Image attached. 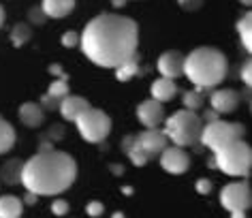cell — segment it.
<instances>
[{
    "label": "cell",
    "mask_w": 252,
    "mask_h": 218,
    "mask_svg": "<svg viewBox=\"0 0 252 218\" xmlns=\"http://www.w3.org/2000/svg\"><path fill=\"white\" fill-rule=\"evenodd\" d=\"M62 137H64V126H62V124H54V126H49L45 139L54 143V141H60Z\"/></svg>",
    "instance_id": "obj_28"
},
{
    "label": "cell",
    "mask_w": 252,
    "mask_h": 218,
    "mask_svg": "<svg viewBox=\"0 0 252 218\" xmlns=\"http://www.w3.org/2000/svg\"><path fill=\"white\" fill-rule=\"evenodd\" d=\"M22 160L20 158H9L7 163L2 165V171H0V178H2L4 184L13 186V184H20L22 180Z\"/></svg>",
    "instance_id": "obj_19"
},
{
    "label": "cell",
    "mask_w": 252,
    "mask_h": 218,
    "mask_svg": "<svg viewBox=\"0 0 252 218\" xmlns=\"http://www.w3.org/2000/svg\"><path fill=\"white\" fill-rule=\"evenodd\" d=\"M24 212V201L13 195L0 197V218H20Z\"/></svg>",
    "instance_id": "obj_18"
},
{
    "label": "cell",
    "mask_w": 252,
    "mask_h": 218,
    "mask_svg": "<svg viewBox=\"0 0 252 218\" xmlns=\"http://www.w3.org/2000/svg\"><path fill=\"white\" fill-rule=\"evenodd\" d=\"M137 118H139V122L146 128H156L165 120V107H162V103L154 101V98H148V101H143L137 107Z\"/></svg>",
    "instance_id": "obj_11"
},
{
    "label": "cell",
    "mask_w": 252,
    "mask_h": 218,
    "mask_svg": "<svg viewBox=\"0 0 252 218\" xmlns=\"http://www.w3.org/2000/svg\"><path fill=\"white\" fill-rule=\"evenodd\" d=\"M150 92H152V98L158 103H167L171 101V98L178 94V86H175L173 79L169 77H158L156 82L152 84V88H150Z\"/></svg>",
    "instance_id": "obj_16"
},
{
    "label": "cell",
    "mask_w": 252,
    "mask_h": 218,
    "mask_svg": "<svg viewBox=\"0 0 252 218\" xmlns=\"http://www.w3.org/2000/svg\"><path fill=\"white\" fill-rule=\"evenodd\" d=\"M246 133V128L239 122H224V120H214L203 124V130H201L199 141L203 143L205 148H210L212 152L220 150L226 143L242 139Z\"/></svg>",
    "instance_id": "obj_6"
},
{
    "label": "cell",
    "mask_w": 252,
    "mask_h": 218,
    "mask_svg": "<svg viewBox=\"0 0 252 218\" xmlns=\"http://www.w3.org/2000/svg\"><path fill=\"white\" fill-rule=\"evenodd\" d=\"M226 71H229V62L216 47H197L184 56V75L201 90L222 84Z\"/></svg>",
    "instance_id": "obj_3"
},
{
    "label": "cell",
    "mask_w": 252,
    "mask_h": 218,
    "mask_svg": "<svg viewBox=\"0 0 252 218\" xmlns=\"http://www.w3.org/2000/svg\"><path fill=\"white\" fill-rule=\"evenodd\" d=\"M122 192H124V195H133V188H130V186H124Z\"/></svg>",
    "instance_id": "obj_43"
},
{
    "label": "cell",
    "mask_w": 252,
    "mask_h": 218,
    "mask_svg": "<svg viewBox=\"0 0 252 218\" xmlns=\"http://www.w3.org/2000/svg\"><path fill=\"white\" fill-rule=\"evenodd\" d=\"M178 4L184 11H199L201 4H203V0H178Z\"/></svg>",
    "instance_id": "obj_33"
},
{
    "label": "cell",
    "mask_w": 252,
    "mask_h": 218,
    "mask_svg": "<svg viewBox=\"0 0 252 218\" xmlns=\"http://www.w3.org/2000/svg\"><path fill=\"white\" fill-rule=\"evenodd\" d=\"M197 192L199 195H210L212 192V182L207 178H201V180H197Z\"/></svg>",
    "instance_id": "obj_35"
},
{
    "label": "cell",
    "mask_w": 252,
    "mask_h": 218,
    "mask_svg": "<svg viewBox=\"0 0 252 218\" xmlns=\"http://www.w3.org/2000/svg\"><path fill=\"white\" fill-rule=\"evenodd\" d=\"M41 9L47 17H64L75 9V0H43Z\"/></svg>",
    "instance_id": "obj_17"
},
{
    "label": "cell",
    "mask_w": 252,
    "mask_h": 218,
    "mask_svg": "<svg viewBox=\"0 0 252 218\" xmlns=\"http://www.w3.org/2000/svg\"><path fill=\"white\" fill-rule=\"evenodd\" d=\"M158 156H160V167L165 171L173 173V176L184 173L188 169V165H190V158H188L186 150L184 148H180V146H167Z\"/></svg>",
    "instance_id": "obj_10"
},
{
    "label": "cell",
    "mask_w": 252,
    "mask_h": 218,
    "mask_svg": "<svg viewBox=\"0 0 252 218\" xmlns=\"http://www.w3.org/2000/svg\"><path fill=\"white\" fill-rule=\"evenodd\" d=\"M45 20H47V15L43 13V9L39 7H32L28 11V22H32V24H36V26H43V24H45Z\"/></svg>",
    "instance_id": "obj_27"
},
{
    "label": "cell",
    "mask_w": 252,
    "mask_h": 218,
    "mask_svg": "<svg viewBox=\"0 0 252 218\" xmlns=\"http://www.w3.org/2000/svg\"><path fill=\"white\" fill-rule=\"evenodd\" d=\"M86 212H88V216H94V218H96V216H100V214L105 212V205L100 203V201H90V203L86 205Z\"/></svg>",
    "instance_id": "obj_31"
},
{
    "label": "cell",
    "mask_w": 252,
    "mask_h": 218,
    "mask_svg": "<svg viewBox=\"0 0 252 218\" xmlns=\"http://www.w3.org/2000/svg\"><path fill=\"white\" fill-rule=\"evenodd\" d=\"M242 79H244V84L250 88L252 86V62L250 60H246L244 66H242Z\"/></svg>",
    "instance_id": "obj_32"
},
{
    "label": "cell",
    "mask_w": 252,
    "mask_h": 218,
    "mask_svg": "<svg viewBox=\"0 0 252 218\" xmlns=\"http://www.w3.org/2000/svg\"><path fill=\"white\" fill-rule=\"evenodd\" d=\"M158 71L162 77H169V79L184 75V54L178 52V49H169V52L160 54Z\"/></svg>",
    "instance_id": "obj_12"
},
{
    "label": "cell",
    "mask_w": 252,
    "mask_h": 218,
    "mask_svg": "<svg viewBox=\"0 0 252 218\" xmlns=\"http://www.w3.org/2000/svg\"><path fill=\"white\" fill-rule=\"evenodd\" d=\"M218 116L220 114H216V111L212 109V111H205V116L201 118V120H203V122H214V120H218Z\"/></svg>",
    "instance_id": "obj_37"
},
{
    "label": "cell",
    "mask_w": 252,
    "mask_h": 218,
    "mask_svg": "<svg viewBox=\"0 0 252 218\" xmlns=\"http://www.w3.org/2000/svg\"><path fill=\"white\" fill-rule=\"evenodd\" d=\"M203 94H201V88L197 90H186L184 92V107L186 109H190V111H197L203 107Z\"/></svg>",
    "instance_id": "obj_24"
},
{
    "label": "cell",
    "mask_w": 252,
    "mask_h": 218,
    "mask_svg": "<svg viewBox=\"0 0 252 218\" xmlns=\"http://www.w3.org/2000/svg\"><path fill=\"white\" fill-rule=\"evenodd\" d=\"M32 36V30H30L28 24H15L13 30H11V43H13V47H22L26 45L28 39Z\"/></svg>",
    "instance_id": "obj_23"
},
{
    "label": "cell",
    "mask_w": 252,
    "mask_h": 218,
    "mask_svg": "<svg viewBox=\"0 0 252 218\" xmlns=\"http://www.w3.org/2000/svg\"><path fill=\"white\" fill-rule=\"evenodd\" d=\"M77 178V163L71 154L60 150H39L22 165V180L26 190L34 195H58L64 192Z\"/></svg>",
    "instance_id": "obj_2"
},
{
    "label": "cell",
    "mask_w": 252,
    "mask_h": 218,
    "mask_svg": "<svg viewBox=\"0 0 252 218\" xmlns=\"http://www.w3.org/2000/svg\"><path fill=\"white\" fill-rule=\"evenodd\" d=\"M49 73H52V75H56V77H64V79H66V73L62 71L60 64H52V66H49Z\"/></svg>",
    "instance_id": "obj_36"
},
{
    "label": "cell",
    "mask_w": 252,
    "mask_h": 218,
    "mask_svg": "<svg viewBox=\"0 0 252 218\" xmlns=\"http://www.w3.org/2000/svg\"><path fill=\"white\" fill-rule=\"evenodd\" d=\"M135 75H139V64H137V56L130 60L122 62L120 66H116V79L118 82H128V79H133Z\"/></svg>",
    "instance_id": "obj_22"
},
{
    "label": "cell",
    "mask_w": 252,
    "mask_h": 218,
    "mask_svg": "<svg viewBox=\"0 0 252 218\" xmlns=\"http://www.w3.org/2000/svg\"><path fill=\"white\" fill-rule=\"evenodd\" d=\"M2 24H4V9H2V4H0V28H2Z\"/></svg>",
    "instance_id": "obj_42"
},
{
    "label": "cell",
    "mask_w": 252,
    "mask_h": 218,
    "mask_svg": "<svg viewBox=\"0 0 252 218\" xmlns=\"http://www.w3.org/2000/svg\"><path fill=\"white\" fill-rule=\"evenodd\" d=\"M165 122V135L169 141H173V146L188 148L197 146L201 130H203V120L197 111L190 109H180L173 116H169Z\"/></svg>",
    "instance_id": "obj_4"
},
{
    "label": "cell",
    "mask_w": 252,
    "mask_h": 218,
    "mask_svg": "<svg viewBox=\"0 0 252 218\" xmlns=\"http://www.w3.org/2000/svg\"><path fill=\"white\" fill-rule=\"evenodd\" d=\"M88 107H90V103H88L84 96H75V94H66L58 105L62 118H64V120H71V122L77 120Z\"/></svg>",
    "instance_id": "obj_14"
},
{
    "label": "cell",
    "mask_w": 252,
    "mask_h": 218,
    "mask_svg": "<svg viewBox=\"0 0 252 218\" xmlns=\"http://www.w3.org/2000/svg\"><path fill=\"white\" fill-rule=\"evenodd\" d=\"M81 49L96 66L116 68L137 56L139 28L126 15L100 13L86 24L79 36Z\"/></svg>",
    "instance_id": "obj_1"
},
{
    "label": "cell",
    "mask_w": 252,
    "mask_h": 218,
    "mask_svg": "<svg viewBox=\"0 0 252 218\" xmlns=\"http://www.w3.org/2000/svg\"><path fill=\"white\" fill-rule=\"evenodd\" d=\"M75 124H77L79 135L90 143H100L111 133V118L107 116L105 111L94 109V107H88L84 114L75 120Z\"/></svg>",
    "instance_id": "obj_7"
},
{
    "label": "cell",
    "mask_w": 252,
    "mask_h": 218,
    "mask_svg": "<svg viewBox=\"0 0 252 218\" xmlns=\"http://www.w3.org/2000/svg\"><path fill=\"white\" fill-rule=\"evenodd\" d=\"M47 94L54 96V98H58V101H62V98L68 94V84H66V79H64V77H58L56 82H52V86L47 88Z\"/></svg>",
    "instance_id": "obj_25"
},
{
    "label": "cell",
    "mask_w": 252,
    "mask_h": 218,
    "mask_svg": "<svg viewBox=\"0 0 252 218\" xmlns=\"http://www.w3.org/2000/svg\"><path fill=\"white\" fill-rule=\"evenodd\" d=\"M214 165L216 169L224 171L226 176H250V167H252V150L244 139H235L231 143L222 146L220 150L214 152Z\"/></svg>",
    "instance_id": "obj_5"
},
{
    "label": "cell",
    "mask_w": 252,
    "mask_h": 218,
    "mask_svg": "<svg viewBox=\"0 0 252 218\" xmlns=\"http://www.w3.org/2000/svg\"><path fill=\"white\" fill-rule=\"evenodd\" d=\"M20 120L26 124L28 128H36L43 124V120H45V109H43L39 103L28 101L20 107Z\"/></svg>",
    "instance_id": "obj_15"
},
{
    "label": "cell",
    "mask_w": 252,
    "mask_h": 218,
    "mask_svg": "<svg viewBox=\"0 0 252 218\" xmlns=\"http://www.w3.org/2000/svg\"><path fill=\"white\" fill-rule=\"evenodd\" d=\"M36 197H39V195H34V192H26V197H24V203H28V205H34L36 203Z\"/></svg>",
    "instance_id": "obj_38"
},
{
    "label": "cell",
    "mask_w": 252,
    "mask_h": 218,
    "mask_svg": "<svg viewBox=\"0 0 252 218\" xmlns=\"http://www.w3.org/2000/svg\"><path fill=\"white\" fill-rule=\"evenodd\" d=\"M111 218H124V214H122V212H116V214H113Z\"/></svg>",
    "instance_id": "obj_44"
},
{
    "label": "cell",
    "mask_w": 252,
    "mask_h": 218,
    "mask_svg": "<svg viewBox=\"0 0 252 218\" xmlns=\"http://www.w3.org/2000/svg\"><path fill=\"white\" fill-rule=\"evenodd\" d=\"M220 203L224 205V210L233 212H246L252 203V190L250 184L246 182H231L220 190Z\"/></svg>",
    "instance_id": "obj_8"
},
{
    "label": "cell",
    "mask_w": 252,
    "mask_h": 218,
    "mask_svg": "<svg viewBox=\"0 0 252 218\" xmlns=\"http://www.w3.org/2000/svg\"><path fill=\"white\" fill-rule=\"evenodd\" d=\"M13 146H15V128L4 118H0V154L9 152Z\"/></svg>",
    "instance_id": "obj_21"
},
{
    "label": "cell",
    "mask_w": 252,
    "mask_h": 218,
    "mask_svg": "<svg viewBox=\"0 0 252 218\" xmlns=\"http://www.w3.org/2000/svg\"><path fill=\"white\" fill-rule=\"evenodd\" d=\"M242 4H246V7H250V4H252V0H242Z\"/></svg>",
    "instance_id": "obj_45"
},
{
    "label": "cell",
    "mask_w": 252,
    "mask_h": 218,
    "mask_svg": "<svg viewBox=\"0 0 252 218\" xmlns=\"http://www.w3.org/2000/svg\"><path fill=\"white\" fill-rule=\"evenodd\" d=\"M79 43V34L77 32H64L62 34V45L64 47H75Z\"/></svg>",
    "instance_id": "obj_34"
},
{
    "label": "cell",
    "mask_w": 252,
    "mask_h": 218,
    "mask_svg": "<svg viewBox=\"0 0 252 218\" xmlns=\"http://www.w3.org/2000/svg\"><path fill=\"white\" fill-rule=\"evenodd\" d=\"M210 105L216 114H231V111L237 109L239 105V92L237 90H231V88H224V90H216L212 92L210 96Z\"/></svg>",
    "instance_id": "obj_13"
},
{
    "label": "cell",
    "mask_w": 252,
    "mask_h": 218,
    "mask_svg": "<svg viewBox=\"0 0 252 218\" xmlns=\"http://www.w3.org/2000/svg\"><path fill=\"white\" fill-rule=\"evenodd\" d=\"M167 146H169V139H167L165 130H160L158 126H156V128H146L143 133L135 135V141H133V148L141 150L148 158L158 156V154L165 150Z\"/></svg>",
    "instance_id": "obj_9"
},
{
    "label": "cell",
    "mask_w": 252,
    "mask_h": 218,
    "mask_svg": "<svg viewBox=\"0 0 252 218\" xmlns=\"http://www.w3.org/2000/svg\"><path fill=\"white\" fill-rule=\"evenodd\" d=\"M20 218H22V216H20Z\"/></svg>",
    "instance_id": "obj_46"
},
{
    "label": "cell",
    "mask_w": 252,
    "mask_h": 218,
    "mask_svg": "<svg viewBox=\"0 0 252 218\" xmlns=\"http://www.w3.org/2000/svg\"><path fill=\"white\" fill-rule=\"evenodd\" d=\"M111 4H113V7H124L126 0H111Z\"/></svg>",
    "instance_id": "obj_40"
},
{
    "label": "cell",
    "mask_w": 252,
    "mask_h": 218,
    "mask_svg": "<svg viewBox=\"0 0 252 218\" xmlns=\"http://www.w3.org/2000/svg\"><path fill=\"white\" fill-rule=\"evenodd\" d=\"M52 212L56 216H64L66 212H68V203L64 201V199H54V203H52Z\"/></svg>",
    "instance_id": "obj_30"
},
{
    "label": "cell",
    "mask_w": 252,
    "mask_h": 218,
    "mask_svg": "<svg viewBox=\"0 0 252 218\" xmlns=\"http://www.w3.org/2000/svg\"><path fill=\"white\" fill-rule=\"evenodd\" d=\"M126 154H128V158H130V163H133L135 167H143V165H148V156H146V154H143L141 150H137V148H130V150L128 152H126Z\"/></svg>",
    "instance_id": "obj_26"
},
{
    "label": "cell",
    "mask_w": 252,
    "mask_h": 218,
    "mask_svg": "<svg viewBox=\"0 0 252 218\" xmlns=\"http://www.w3.org/2000/svg\"><path fill=\"white\" fill-rule=\"evenodd\" d=\"M237 32H239V39L244 43V49L246 52H252V13H246L244 17H239Z\"/></svg>",
    "instance_id": "obj_20"
},
{
    "label": "cell",
    "mask_w": 252,
    "mask_h": 218,
    "mask_svg": "<svg viewBox=\"0 0 252 218\" xmlns=\"http://www.w3.org/2000/svg\"><path fill=\"white\" fill-rule=\"evenodd\" d=\"M109 169H111L113 176H122V173H124V167L122 165H109Z\"/></svg>",
    "instance_id": "obj_39"
},
{
    "label": "cell",
    "mask_w": 252,
    "mask_h": 218,
    "mask_svg": "<svg viewBox=\"0 0 252 218\" xmlns=\"http://www.w3.org/2000/svg\"><path fill=\"white\" fill-rule=\"evenodd\" d=\"M231 218H246V212H233Z\"/></svg>",
    "instance_id": "obj_41"
},
{
    "label": "cell",
    "mask_w": 252,
    "mask_h": 218,
    "mask_svg": "<svg viewBox=\"0 0 252 218\" xmlns=\"http://www.w3.org/2000/svg\"><path fill=\"white\" fill-rule=\"evenodd\" d=\"M39 105H41L43 109H47V111H54V109H58L60 101H58V98H54V96H49V94H43Z\"/></svg>",
    "instance_id": "obj_29"
}]
</instances>
